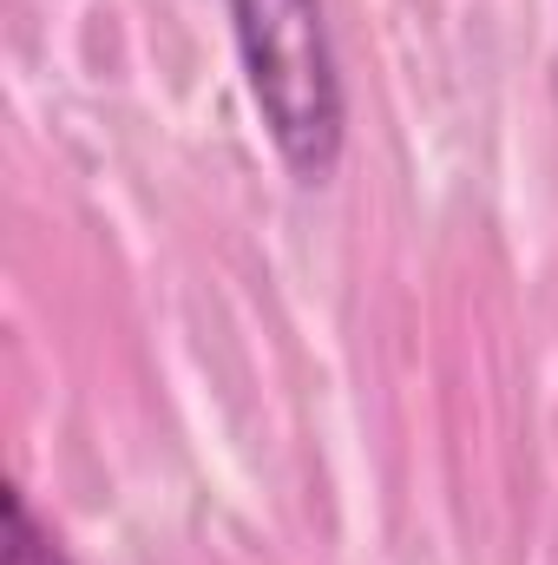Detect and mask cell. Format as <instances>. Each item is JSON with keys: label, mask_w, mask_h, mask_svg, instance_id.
I'll return each mask as SVG.
<instances>
[{"label": "cell", "mask_w": 558, "mask_h": 565, "mask_svg": "<svg viewBox=\"0 0 558 565\" xmlns=\"http://www.w3.org/2000/svg\"><path fill=\"white\" fill-rule=\"evenodd\" d=\"M250 99L296 178H329L342 158V66L322 0H230Z\"/></svg>", "instance_id": "6da1fadb"}, {"label": "cell", "mask_w": 558, "mask_h": 565, "mask_svg": "<svg viewBox=\"0 0 558 565\" xmlns=\"http://www.w3.org/2000/svg\"><path fill=\"white\" fill-rule=\"evenodd\" d=\"M7 565H73L60 553V540L33 520V507H26L20 487L7 493Z\"/></svg>", "instance_id": "7a4b0ae2"}]
</instances>
